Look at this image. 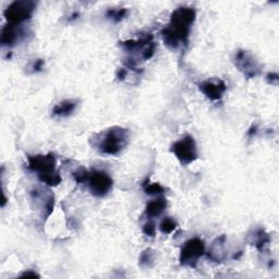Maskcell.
Wrapping results in <instances>:
<instances>
[{
	"label": "cell",
	"instance_id": "cell-1",
	"mask_svg": "<svg viewBox=\"0 0 279 279\" xmlns=\"http://www.w3.org/2000/svg\"><path fill=\"white\" fill-rule=\"evenodd\" d=\"M195 17V11L192 8L182 7L176 9L170 17L169 25L162 31L165 45L173 49H177L181 45H187Z\"/></svg>",
	"mask_w": 279,
	"mask_h": 279
},
{
	"label": "cell",
	"instance_id": "cell-2",
	"mask_svg": "<svg viewBox=\"0 0 279 279\" xmlns=\"http://www.w3.org/2000/svg\"><path fill=\"white\" fill-rule=\"evenodd\" d=\"M29 169L37 173L39 180L48 187H56L61 183V177L56 170V158L51 153L30 156Z\"/></svg>",
	"mask_w": 279,
	"mask_h": 279
},
{
	"label": "cell",
	"instance_id": "cell-3",
	"mask_svg": "<svg viewBox=\"0 0 279 279\" xmlns=\"http://www.w3.org/2000/svg\"><path fill=\"white\" fill-rule=\"evenodd\" d=\"M128 141V130L120 127H114L104 132L103 138L99 141L98 149L103 154L118 155L126 147Z\"/></svg>",
	"mask_w": 279,
	"mask_h": 279
},
{
	"label": "cell",
	"instance_id": "cell-4",
	"mask_svg": "<svg viewBox=\"0 0 279 279\" xmlns=\"http://www.w3.org/2000/svg\"><path fill=\"white\" fill-rule=\"evenodd\" d=\"M34 10H35V4L29 0H20V2L12 3L4 12L5 18L10 24L18 25L26 20H29Z\"/></svg>",
	"mask_w": 279,
	"mask_h": 279
},
{
	"label": "cell",
	"instance_id": "cell-5",
	"mask_svg": "<svg viewBox=\"0 0 279 279\" xmlns=\"http://www.w3.org/2000/svg\"><path fill=\"white\" fill-rule=\"evenodd\" d=\"M205 253V244L199 238H193L185 243L180 252V264L183 266L195 267L200 257Z\"/></svg>",
	"mask_w": 279,
	"mask_h": 279
},
{
	"label": "cell",
	"instance_id": "cell-6",
	"mask_svg": "<svg viewBox=\"0 0 279 279\" xmlns=\"http://www.w3.org/2000/svg\"><path fill=\"white\" fill-rule=\"evenodd\" d=\"M172 152L182 165H190L197 159L195 141L190 135H187L183 139L177 141L172 146Z\"/></svg>",
	"mask_w": 279,
	"mask_h": 279
},
{
	"label": "cell",
	"instance_id": "cell-7",
	"mask_svg": "<svg viewBox=\"0 0 279 279\" xmlns=\"http://www.w3.org/2000/svg\"><path fill=\"white\" fill-rule=\"evenodd\" d=\"M86 182L88 188H90V191L95 196L99 197L105 196L106 194L109 193L114 186V181L110 178V176L104 172H98V170L93 173H88Z\"/></svg>",
	"mask_w": 279,
	"mask_h": 279
},
{
	"label": "cell",
	"instance_id": "cell-8",
	"mask_svg": "<svg viewBox=\"0 0 279 279\" xmlns=\"http://www.w3.org/2000/svg\"><path fill=\"white\" fill-rule=\"evenodd\" d=\"M235 65L248 79L255 78L261 70V67L254 57L246 50H239L236 53Z\"/></svg>",
	"mask_w": 279,
	"mask_h": 279
},
{
	"label": "cell",
	"instance_id": "cell-9",
	"mask_svg": "<svg viewBox=\"0 0 279 279\" xmlns=\"http://www.w3.org/2000/svg\"><path fill=\"white\" fill-rule=\"evenodd\" d=\"M199 87L200 91L210 100L220 99L227 90V86L224 81L218 79L204 81V82L199 85Z\"/></svg>",
	"mask_w": 279,
	"mask_h": 279
},
{
	"label": "cell",
	"instance_id": "cell-10",
	"mask_svg": "<svg viewBox=\"0 0 279 279\" xmlns=\"http://www.w3.org/2000/svg\"><path fill=\"white\" fill-rule=\"evenodd\" d=\"M225 244H226V237L221 236L213 242L212 247H210L207 256L210 261H213L215 263H221L225 257H226V254H225Z\"/></svg>",
	"mask_w": 279,
	"mask_h": 279
},
{
	"label": "cell",
	"instance_id": "cell-11",
	"mask_svg": "<svg viewBox=\"0 0 279 279\" xmlns=\"http://www.w3.org/2000/svg\"><path fill=\"white\" fill-rule=\"evenodd\" d=\"M20 36V32L18 30V26L15 24L8 23L2 32V44L4 46H12L18 40Z\"/></svg>",
	"mask_w": 279,
	"mask_h": 279
},
{
	"label": "cell",
	"instance_id": "cell-12",
	"mask_svg": "<svg viewBox=\"0 0 279 279\" xmlns=\"http://www.w3.org/2000/svg\"><path fill=\"white\" fill-rule=\"evenodd\" d=\"M166 206H167V201L164 199V197H159V199L153 200L147 204L145 208V213L148 217H158L161 215L162 212H164Z\"/></svg>",
	"mask_w": 279,
	"mask_h": 279
},
{
	"label": "cell",
	"instance_id": "cell-13",
	"mask_svg": "<svg viewBox=\"0 0 279 279\" xmlns=\"http://www.w3.org/2000/svg\"><path fill=\"white\" fill-rule=\"evenodd\" d=\"M77 104L74 103L73 100L67 99L61 101L58 105H56L53 107L52 109V114L55 116H61V117H65V116H68L73 113V110L76 109Z\"/></svg>",
	"mask_w": 279,
	"mask_h": 279
},
{
	"label": "cell",
	"instance_id": "cell-14",
	"mask_svg": "<svg viewBox=\"0 0 279 279\" xmlns=\"http://www.w3.org/2000/svg\"><path fill=\"white\" fill-rule=\"evenodd\" d=\"M253 238L255 239L253 241V244L258 250H263L269 243V241H270L268 235L266 233H265L264 230H262V229L255 231L254 235H253Z\"/></svg>",
	"mask_w": 279,
	"mask_h": 279
},
{
	"label": "cell",
	"instance_id": "cell-15",
	"mask_svg": "<svg viewBox=\"0 0 279 279\" xmlns=\"http://www.w3.org/2000/svg\"><path fill=\"white\" fill-rule=\"evenodd\" d=\"M143 189H144V192L148 195H157L164 192V188H162L159 183L156 182L146 181L144 185H143Z\"/></svg>",
	"mask_w": 279,
	"mask_h": 279
},
{
	"label": "cell",
	"instance_id": "cell-16",
	"mask_svg": "<svg viewBox=\"0 0 279 279\" xmlns=\"http://www.w3.org/2000/svg\"><path fill=\"white\" fill-rule=\"evenodd\" d=\"M154 261H155L154 251L151 250V249H147L141 254L140 260H139V264L141 265L142 267H149Z\"/></svg>",
	"mask_w": 279,
	"mask_h": 279
},
{
	"label": "cell",
	"instance_id": "cell-17",
	"mask_svg": "<svg viewBox=\"0 0 279 279\" xmlns=\"http://www.w3.org/2000/svg\"><path fill=\"white\" fill-rule=\"evenodd\" d=\"M159 228L162 234L165 235L173 234L177 228V221L173 218H170V217H166V218L160 222Z\"/></svg>",
	"mask_w": 279,
	"mask_h": 279
},
{
	"label": "cell",
	"instance_id": "cell-18",
	"mask_svg": "<svg viewBox=\"0 0 279 279\" xmlns=\"http://www.w3.org/2000/svg\"><path fill=\"white\" fill-rule=\"evenodd\" d=\"M126 15H127V10L126 9H119V10L110 9V10L107 11V17L113 19L114 21H116V22L121 21V20L125 18Z\"/></svg>",
	"mask_w": 279,
	"mask_h": 279
},
{
	"label": "cell",
	"instance_id": "cell-19",
	"mask_svg": "<svg viewBox=\"0 0 279 279\" xmlns=\"http://www.w3.org/2000/svg\"><path fill=\"white\" fill-rule=\"evenodd\" d=\"M143 233H144L148 237H155L156 235V226L155 224L152 221L146 222L144 226H143Z\"/></svg>",
	"mask_w": 279,
	"mask_h": 279
},
{
	"label": "cell",
	"instance_id": "cell-20",
	"mask_svg": "<svg viewBox=\"0 0 279 279\" xmlns=\"http://www.w3.org/2000/svg\"><path fill=\"white\" fill-rule=\"evenodd\" d=\"M43 66H44V61L43 60H36L35 64H34L33 69L35 70V71H40V70H42Z\"/></svg>",
	"mask_w": 279,
	"mask_h": 279
},
{
	"label": "cell",
	"instance_id": "cell-21",
	"mask_svg": "<svg viewBox=\"0 0 279 279\" xmlns=\"http://www.w3.org/2000/svg\"><path fill=\"white\" fill-rule=\"evenodd\" d=\"M267 78H271L270 79V83H273V81H275V84L277 83V81H278L277 73H270V74H268Z\"/></svg>",
	"mask_w": 279,
	"mask_h": 279
},
{
	"label": "cell",
	"instance_id": "cell-22",
	"mask_svg": "<svg viewBox=\"0 0 279 279\" xmlns=\"http://www.w3.org/2000/svg\"><path fill=\"white\" fill-rule=\"evenodd\" d=\"M21 277H39V276L35 273H31V271H25L24 274L21 275Z\"/></svg>",
	"mask_w": 279,
	"mask_h": 279
}]
</instances>
